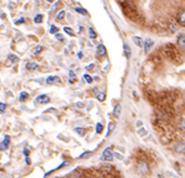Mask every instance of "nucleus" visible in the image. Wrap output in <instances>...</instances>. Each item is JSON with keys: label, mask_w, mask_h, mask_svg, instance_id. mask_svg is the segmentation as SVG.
Returning a JSON list of instances; mask_svg holds the SVG:
<instances>
[{"label": "nucleus", "mask_w": 185, "mask_h": 178, "mask_svg": "<svg viewBox=\"0 0 185 178\" xmlns=\"http://www.w3.org/2000/svg\"><path fill=\"white\" fill-rule=\"evenodd\" d=\"M144 44H145V52H149L150 48L154 45V42H153L151 39H146V40L144 42Z\"/></svg>", "instance_id": "13"}, {"label": "nucleus", "mask_w": 185, "mask_h": 178, "mask_svg": "<svg viewBox=\"0 0 185 178\" xmlns=\"http://www.w3.org/2000/svg\"><path fill=\"white\" fill-rule=\"evenodd\" d=\"M139 134H141V136H145V134H146V131H145V129H141V131L139 129Z\"/></svg>", "instance_id": "38"}, {"label": "nucleus", "mask_w": 185, "mask_h": 178, "mask_svg": "<svg viewBox=\"0 0 185 178\" xmlns=\"http://www.w3.org/2000/svg\"><path fill=\"white\" fill-rule=\"evenodd\" d=\"M114 128H115V123H114V122H110L109 126H108V136H110V134L113 133Z\"/></svg>", "instance_id": "18"}, {"label": "nucleus", "mask_w": 185, "mask_h": 178, "mask_svg": "<svg viewBox=\"0 0 185 178\" xmlns=\"http://www.w3.org/2000/svg\"><path fill=\"white\" fill-rule=\"evenodd\" d=\"M124 54H125L126 58H130V55H131V50H130L128 44H124Z\"/></svg>", "instance_id": "15"}, {"label": "nucleus", "mask_w": 185, "mask_h": 178, "mask_svg": "<svg viewBox=\"0 0 185 178\" xmlns=\"http://www.w3.org/2000/svg\"><path fill=\"white\" fill-rule=\"evenodd\" d=\"M91 156H93V152H89V151H88V152L80 154L79 158H80V159H85V158H89V157H91Z\"/></svg>", "instance_id": "21"}, {"label": "nucleus", "mask_w": 185, "mask_h": 178, "mask_svg": "<svg viewBox=\"0 0 185 178\" xmlns=\"http://www.w3.org/2000/svg\"><path fill=\"white\" fill-rule=\"evenodd\" d=\"M71 178H83V177H81V174H79V173L75 172V173L71 174Z\"/></svg>", "instance_id": "36"}, {"label": "nucleus", "mask_w": 185, "mask_h": 178, "mask_svg": "<svg viewBox=\"0 0 185 178\" xmlns=\"http://www.w3.org/2000/svg\"><path fill=\"white\" fill-rule=\"evenodd\" d=\"M89 35H90L91 39H95V38H97V33H95V30L93 29V28L89 29Z\"/></svg>", "instance_id": "25"}, {"label": "nucleus", "mask_w": 185, "mask_h": 178, "mask_svg": "<svg viewBox=\"0 0 185 178\" xmlns=\"http://www.w3.org/2000/svg\"><path fill=\"white\" fill-rule=\"evenodd\" d=\"M97 55H98L99 58H103V57L107 55V48H105L103 44L98 45V48H97Z\"/></svg>", "instance_id": "5"}, {"label": "nucleus", "mask_w": 185, "mask_h": 178, "mask_svg": "<svg viewBox=\"0 0 185 178\" xmlns=\"http://www.w3.org/2000/svg\"><path fill=\"white\" fill-rule=\"evenodd\" d=\"M49 32H50V34H56V33H58V28H56L55 25H51Z\"/></svg>", "instance_id": "30"}, {"label": "nucleus", "mask_w": 185, "mask_h": 178, "mask_svg": "<svg viewBox=\"0 0 185 178\" xmlns=\"http://www.w3.org/2000/svg\"><path fill=\"white\" fill-rule=\"evenodd\" d=\"M46 2H49V3H54L55 0H46Z\"/></svg>", "instance_id": "41"}, {"label": "nucleus", "mask_w": 185, "mask_h": 178, "mask_svg": "<svg viewBox=\"0 0 185 178\" xmlns=\"http://www.w3.org/2000/svg\"><path fill=\"white\" fill-rule=\"evenodd\" d=\"M75 132H76L78 134H80V136H84L85 132H86V129H85V128H75Z\"/></svg>", "instance_id": "28"}, {"label": "nucleus", "mask_w": 185, "mask_h": 178, "mask_svg": "<svg viewBox=\"0 0 185 178\" xmlns=\"http://www.w3.org/2000/svg\"><path fill=\"white\" fill-rule=\"evenodd\" d=\"M136 169H138V172L141 173V174H148V172H149V166H148L145 162H139L138 166H136Z\"/></svg>", "instance_id": "3"}, {"label": "nucleus", "mask_w": 185, "mask_h": 178, "mask_svg": "<svg viewBox=\"0 0 185 178\" xmlns=\"http://www.w3.org/2000/svg\"><path fill=\"white\" fill-rule=\"evenodd\" d=\"M64 17H65V12H64V10H60V12L58 13V15H56V22L63 20V19H64Z\"/></svg>", "instance_id": "19"}, {"label": "nucleus", "mask_w": 185, "mask_h": 178, "mask_svg": "<svg viewBox=\"0 0 185 178\" xmlns=\"http://www.w3.org/2000/svg\"><path fill=\"white\" fill-rule=\"evenodd\" d=\"M78 57H79V58H83V53H81V52H80V53H78Z\"/></svg>", "instance_id": "40"}, {"label": "nucleus", "mask_w": 185, "mask_h": 178, "mask_svg": "<svg viewBox=\"0 0 185 178\" xmlns=\"http://www.w3.org/2000/svg\"><path fill=\"white\" fill-rule=\"evenodd\" d=\"M93 68H94V64H90V65H86V67H85L86 70H91Z\"/></svg>", "instance_id": "37"}, {"label": "nucleus", "mask_w": 185, "mask_h": 178, "mask_svg": "<svg viewBox=\"0 0 185 178\" xmlns=\"http://www.w3.org/2000/svg\"><path fill=\"white\" fill-rule=\"evenodd\" d=\"M158 178H165V177H164V176H160V174H159V176H158Z\"/></svg>", "instance_id": "42"}, {"label": "nucleus", "mask_w": 185, "mask_h": 178, "mask_svg": "<svg viewBox=\"0 0 185 178\" xmlns=\"http://www.w3.org/2000/svg\"><path fill=\"white\" fill-rule=\"evenodd\" d=\"M43 50H44V48H43L41 45H38V47H36V48L33 50V54H34V55H38V54H40Z\"/></svg>", "instance_id": "20"}, {"label": "nucleus", "mask_w": 185, "mask_h": 178, "mask_svg": "<svg viewBox=\"0 0 185 178\" xmlns=\"http://www.w3.org/2000/svg\"><path fill=\"white\" fill-rule=\"evenodd\" d=\"M102 132H103V124H102V123H98V124H97V133L100 134Z\"/></svg>", "instance_id": "29"}, {"label": "nucleus", "mask_w": 185, "mask_h": 178, "mask_svg": "<svg viewBox=\"0 0 185 178\" xmlns=\"http://www.w3.org/2000/svg\"><path fill=\"white\" fill-rule=\"evenodd\" d=\"M75 12H78V13H79V14H81V15H85V17L88 15V12H86L84 8H76V9H75Z\"/></svg>", "instance_id": "24"}, {"label": "nucleus", "mask_w": 185, "mask_h": 178, "mask_svg": "<svg viewBox=\"0 0 185 178\" xmlns=\"http://www.w3.org/2000/svg\"><path fill=\"white\" fill-rule=\"evenodd\" d=\"M24 154H25V157L29 156V151H28V148H24Z\"/></svg>", "instance_id": "39"}, {"label": "nucleus", "mask_w": 185, "mask_h": 178, "mask_svg": "<svg viewBox=\"0 0 185 178\" xmlns=\"http://www.w3.org/2000/svg\"><path fill=\"white\" fill-rule=\"evenodd\" d=\"M60 5H61V3H60V2H58V3H56V4H55L53 8H51V12H55V10H58V9L60 8Z\"/></svg>", "instance_id": "32"}, {"label": "nucleus", "mask_w": 185, "mask_h": 178, "mask_svg": "<svg viewBox=\"0 0 185 178\" xmlns=\"http://www.w3.org/2000/svg\"><path fill=\"white\" fill-rule=\"evenodd\" d=\"M64 32H65L66 34H69V35H71V37H74V35H75L71 28H68V27H65V28H64Z\"/></svg>", "instance_id": "27"}, {"label": "nucleus", "mask_w": 185, "mask_h": 178, "mask_svg": "<svg viewBox=\"0 0 185 178\" xmlns=\"http://www.w3.org/2000/svg\"><path fill=\"white\" fill-rule=\"evenodd\" d=\"M54 35H55V38H56L58 40H61V42H64V37H63V35H60V34H58V33H56V34H54Z\"/></svg>", "instance_id": "35"}, {"label": "nucleus", "mask_w": 185, "mask_h": 178, "mask_svg": "<svg viewBox=\"0 0 185 178\" xmlns=\"http://www.w3.org/2000/svg\"><path fill=\"white\" fill-rule=\"evenodd\" d=\"M35 102H36V104H46V103L50 102V98H49V96H46V94H41V96L36 97Z\"/></svg>", "instance_id": "4"}, {"label": "nucleus", "mask_w": 185, "mask_h": 178, "mask_svg": "<svg viewBox=\"0 0 185 178\" xmlns=\"http://www.w3.org/2000/svg\"><path fill=\"white\" fill-rule=\"evenodd\" d=\"M41 20H43V15H41V14H38V15L34 18V22H35L36 24H40Z\"/></svg>", "instance_id": "26"}, {"label": "nucleus", "mask_w": 185, "mask_h": 178, "mask_svg": "<svg viewBox=\"0 0 185 178\" xmlns=\"http://www.w3.org/2000/svg\"><path fill=\"white\" fill-rule=\"evenodd\" d=\"M25 23V19L24 18H19L17 22H15V24H24Z\"/></svg>", "instance_id": "34"}, {"label": "nucleus", "mask_w": 185, "mask_h": 178, "mask_svg": "<svg viewBox=\"0 0 185 178\" xmlns=\"http://www.w3.org/2000/svg\"><path fill=\"white\" fill-rule=\"evenodd\" d=\"M25 68L28 69V70H39V64H36V63H34V62H28L26 63V65H25Z\"/></svg>", "instance_id": "6"}, {"label": "nucleus", "mask_w": 185, "mask_h": 178, "mask_svg": "<svg viewBox=\"0 0 185 178\" xmlns=\"http://www.w3.org/2000/svg\"><path fill=\"white\" fill-rule=\"evenodd\" d=\"M5 111H7V104L0 103V113H4Z\"/></svg>", "instance_id": "31"}, {"label": "nucleus", "mask_w": 185, "mask_h": 178, "mask_svg": "<svg viewBox=\"0 0 185 178\" xmlns=\"http://www.w3.org/2000/svg\"><path fill=\"white\" fill-rule=\"evenodd\" d=\"M184 39H185L184 34H180L178 38V45H179V49H181V50H184Z\"/></svg>", "instance_id": "11"}, {"label": "nucleus", "mask_w": 185, "mask_h": 178, "mask_svg": "<svg viewBox=\"0 0 185 178\" xmlns=\"http://www.w3.org/2000/svg\"><path fill=\"white\" fill-rule=\"evenodd\" d=\"M133 42H134L138 47H143V43H144V42H143V39H141V38H139V37H133Z\"/></svg>", "instance_id": "14"}, {"label": "nucleus", "mask_w": 185, "mask_h": 178, "mask_svg": "<svg viewBox=\"0 0 185 178\" xmlns=\"http://www.w3.org/2000/svg\"><path fill=\"white\" fill-rule=\"evenodd\" d=\"M163 53H164L168 58H170L171 60H174V62H176V63H179V62L183 60V55L180 57V49L175 48V45H173V44H166V45L163 48Z\"/></svg>", "instance_id": "1"}, {"label": "nucleus", "mask_w": 185, "mask_h": 178, "mask_svg": "<svg viewBox=\"0 0 185 178\" xmlns=\"http://www.w3.org/2000/svg\"><path fill=\"white\" fill-rule=\"evenodd\" d=\"M174 149L176 153H184V143L183 142H175V146H174Z\"/></svg>", "instance_id": "7"}, {"label": "nucleus", "mask_w": 185, "mask_h": 178, "mask_svg": "<svg viewBox=\"0 0 185 178\" xmlns=\"http://www.w3.org/2000/svg\"><path fill=\"white\" fill-rule=\"evenodd\" d=\"M28 97H29V94H28L26 92H21L20 96H19V101H20V102H24V101L28 99Z\"/></svg>", "instance_id": "17"}, {"label": "nucleus", "mask_w": 185, "mask_h": 178, "mask_svg": "<svg viewBox=\"0 0 185 178\" xmlns=\"http://www.w3.org/2000/svg\"><path fill=\"white\" fill-rule=\"evenodd\" d=\"M95 96H97V99H98V101H100V102H104V101H105V98H107L105 93H104V92H102V91H95Z\"/></svg>", "instance_id": "10"}, {"label": "nucleus", "mask_w": 185, "mask_h": 178, "mask_svg": "<svg viewBox=\"0 0 185 178\" xmlns=\"http://www.w3.org/2000/svg\"><path fill=\"white\" fill-rule=\"evenodd\" d=\"M9 60H10L13 64H15V63L19 62V58H18L17 55H14V54H10V55H9Z\"/></svg>", "instance_id": "22"}, {"label": "nucleus", "mask_w": 185, "mask_h": 178, "mask_svg": "<svg viewBox=\"0 0 185 178\" xmlns=\"http://www.w3.org/2000/svg\"><path fill=\"white\" fill-rule=\"evenodd\" d=\"M121 114V106L120 104H116L115 108H114V117L115 118H119Z\"/></svg>", "instance_id": "12"}, {"label": "nucleus", "mask_w": 185, "mask_h": 178, "mask_svg": "<svg viewBox=\"0 0 185 178\" xmlns=\"http://www.w3.org/2000/svg\"><path fill=\"white\" fill-rule=\"evenodd\" d=\"M178 20H179V23H180L181 25H184V24H185V15H184V12H181V13H180V15H179V19H178Z\"/></svg>", "instance_id": "23"}, {"label": "nucleus", "mask_w": 185, "mask_h": 178, "mask_svg": "<svg viewBox=\"0 0 185 178\" xmlns=\"http://www.w3.org/2000/svg\"><path fill=\"white\" fill-rule=\"evenodd\" d=\"M60 82H61V79H60L59 77H56V75L49 77V78L46 79V83H48V84H55V83H60Z\"/></svg>", "instance_id": "8"}, {"label": "nucleus", "mask_w": 185, "mask_h": 178, "mask_svg": "<svg viewBox=\"0 0 185 178\" xmlns=\"http://www.w3.org/2000/svg\"><path fill=\"white\" fill-rule=\"evenodd\" d=\"M84 79L86 80V83H91V82H93V78H91L89 74H85V75H84Z\"/></svg>", "instance_id": "33"}, {"label": "nucleus", "mask_w": 185, "mask_h": 178, "mask_svg": "<svg viewBox=\"0 0 185 178\" xmlns=\"http://www.w3.org/2000/svg\"><path fill=\"white\" fill-rule=\"evenodd\" d=\"M69 80H70V83H75L76 82V75H75V73L74 72H69Z\"/></svg>", "instance_id": "16"}, {"label": "nucleus", "mask_w": 185, "mask_h": 178, "mask_svg": "<svg viewBox=\"0 0 185 178\" xmlns=\"http://www.w3.org/2000/svg\"><path fill=\"white\" fill-rule=\"evenodd\" d=\"M114 159V154H113V151L111 148H105L104 152H103V156H102V161H107V162H111Z\"/></svg>", "instance_id": "2"}, {"label": "nucleus", "mask_w": 185, "mask_h": 178, "mask_svg": "<svg viewBox=\"0 0 185 178\" xmlns=\"http://www.w3.org/2000/svg\"><path fill=\"white\" fill-rule=\"evenodd\" d=\"M9 144H10V137H9V136H5V137H4V141H3V143H2V146H0V148H2V149H7V148L9 147Z\"/></svg>", "instance_id": "9"}]
</instances>
